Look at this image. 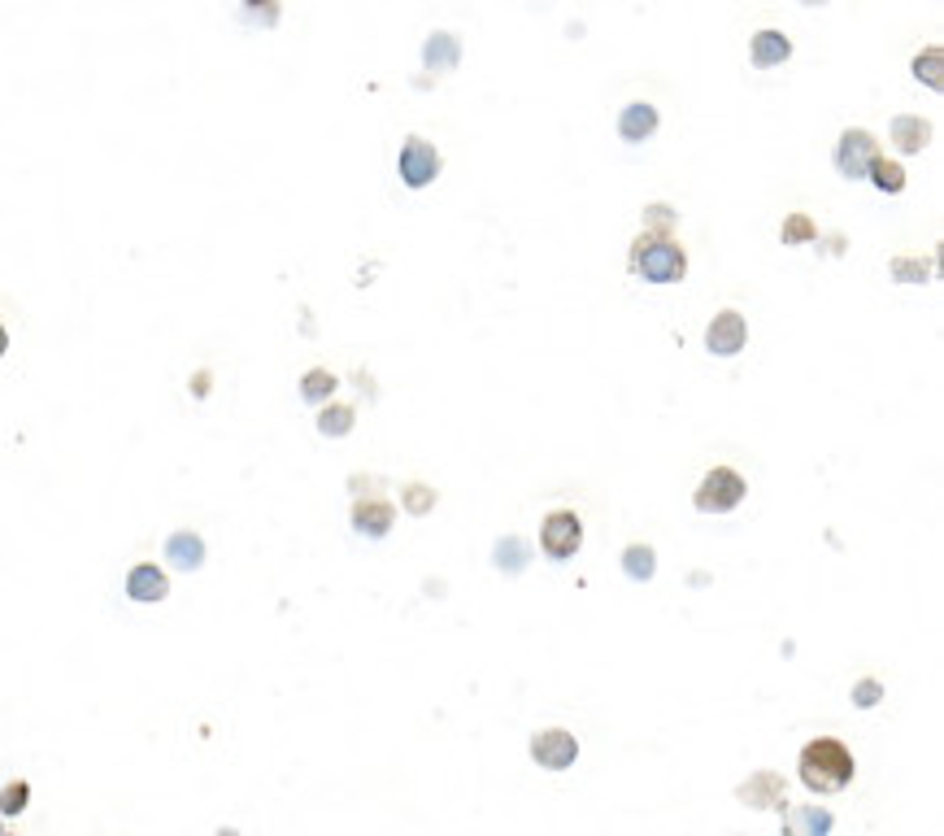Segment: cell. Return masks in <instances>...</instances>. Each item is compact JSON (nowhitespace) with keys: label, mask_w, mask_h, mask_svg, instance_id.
Listing matches in <instances>:
<instances>
[{"label":"cell","mask_w":944,"mask_h":836,"mask_svg":"<svg viewBox=\"0 0 944 836\" xmlns=\"http://www.w3.org/2000/svg\"><path fill=\"white\" fill-rule=\"evenodd\" d=\"M670 227H674V210H670V205H648V210H644V231L670 236Z\"/></svg>","instance_id":"cell-28"},{"label":"cell","mask_w":944,"mask_h":836,"mask_svg":"<svg viewBox=\"0 0 944 836\" xmlns=\"http://www.w3.org/2000/svg\"><path fill=\"white\" fill-rule=\"evenodd\" d=\"M457 57H462V44H457V35H449V31L431 35V39H427V48H422V61H427V70H453V65H457Z\"/></svg>","instance_id":"cell-17"},{"label":"cell","mask_w":944,"mask_h":836,"mask_svg":"<svg viewBox=\"0 0 944 836\" xmlns=\"http://www.w3.org/2000/svg\"><path fill=\"white\" fill-rule=\"evenodd\" d=\"M26 798H31V785H26V780L9 785V789L0 793V815H22V811H26Z\"/></svg>","instance_id":"cell-25"},{"label":"cell","mask_w":944,"mask_h":836,"mask_svg":"<svg viewBox=\"0 0 944 836\" xmlns=\"http://www.w3.org/2000/svg\"><path fill=\"white\" fill-rule=\"evenodd\" d=\"M440 153H435V144H427V140H405V148H401V157H396V170H401V183L405 188H427V183H435V175H440Z\"/></svg>","instance_id":"cell-6"},{"label":"cell","mask_w":944,"mask_h":836,"mask_svg":"<svg viewBox=\"0 0 944 836\" xmlns=\"http://www.w3.org/2000/svg\"><path fill=\"white\" fill-rule=\"evenodd\" d=\"M744 492H749V483H744L740 470H731V466H714V470L701 479L692 505H696L701 514H727V510H736V505L744 501Z\"/></svg>","instance_id":"cell-3"},{"label":"cell","mask_w":944,"mask_h":836,"mask_svg":"<svg viewBox=\"0 0 944 836\" xmlns=\"http://www.w3.org/2000/svg\"><path fill=\"white\" fill-rule=\"evenodd\" d=\"M166 593H170V580H166L153 562L131 566V575H127V597H131V601H162Z\"/></svg>","instance_id":"cell-12"},{"label":"cell","mask_w":944,"mask_h":836,"mask_svg":"<svg viewBox=\"0 0 944 836\" xmlns=\"http://www.w3.org/2000/svg\"><path fill=\"white\" fill-rule=\"evenodd\" d=\"M218 836H236V833H231V828H223V833H218Z\"/></svg>","instance_id":"cell-32"},{"label":"cell","mask_w":944,"mask_h":836,"mask_svg":"<svg viewBox=\"0 0 944 836\" xmlns=\"http://www.w3.org/2000/svg\"><path fill=\"white\" fill-rule=\"evenodd\" d=\"M628 266L644 279V284H679L688 275V253L674 236H661V231H644L635 244H631Z\"/></svg>","instance_id":"cell-2"},{"label":"cell","mask_w":944,"mask_h":836,"mask_svg":"<svg viewBox=\"0 0 944 836\" xmlns=\"http://www.w3.org/2000/svg\"><path fill=\"white\" fill-rule=\"evenodd\" d=\"M797 772H801V785H805L810 793H840V789L853 785L858 763H853V750H849L845 741L818 737V741H810V745L801 750Z\"/></svg>","instance_id":"cell-1"},{"label":"cell","mask_w":944,"mask_h":836,"mask_svg":"<svg viewBox=\"0 0 944 836\" xmlns=\"http://www.w3.org/2000/svg\"><path fill=\"white\" fill-rule=\"evenodd\" d=\"M352 422H357V415H352L348 406H326V410L318 415V431H322V435H348Z\"/></svg>","instance_id":"cell-22"},{"label":"cell","mask_w":944,"mask_h":836,"mask_svg":"<svg viewBox=\"0 0 944 836\" xmlns=\"http://www.w3.org/2000/svg\"><path fill=\"white\" fill-rule=\"evenodd\" d=\"M875 157H880L875 135H871V131H853V127L836 140V153H832V162H836V170H840L845 179H867Z\"/></svg>","instance_id":"cell-5"},{"label":"cell","mask_w":944,"mask_h":836,"mask_svg":"<svg viewBox=\"0 0 944 836\" xmlns=\"http://www.w3.org/2000/svg\"><path fill=\"white\" fill-rule=\"evenodd\" d=\"M623 571H628V580H635V584L653 580V571H657L653 549H648V545H631L628 553H623Z\"/></svg>","instance_id":"cell-21"},{"label":"cell","mask_w":944,"mask_h":836,"mask_svg":"<svg viewBox=\"0 0 944 836\" xmlns=\"http://www.w3.org/2000/svg\"><path fill=\"white\" fill-rule=\"evenodd\" d=\"M166 558H170L175 571H196L205 562V540L196 532H175L166 540Z\"/></svg>","instance_id":"cell-15"},{"label":"cell","mask_w":944,"mask_h":836,"mask_svg":"<svg viewBox=\"0 0 944 836\" xmlns=\"http://www.w3.org/2000/svg\"><path fill=\"white\" fill-rule=\"evenodd\" d=\"M836 828L827 807H784V836H827Z\"/></svg>","instance_id":"cell-10"},{"label":"cell","mask_w":944,"mask_h":836,"mask_svg":"<svg viewBox=\"0 0 944 836\" xmlns=\"http://www.w3.org/2000/svg\"><path fill=\"white\" fill-rule=\"evenodd\" d=\"M653 131H657V105H648V100H631V105H623V114H619V135H623L628 144L648 140Z\"/></svg>","instance_id":"cell-13"},{"label":"cell","mask_w":944,"mask_h":836,"mask_svg":"<svg viewBox=\"0 0 944 836\" xmlns=\"http://www.w3.org/2000/svg\"><path fill=\"white\" fill-rule=\"evenodd\" d=\"M531 759H536L545 772H566V767H575V759H579V741H575V732H566V728H545V732L531 737Z\"/></svg>","instance_id":"cell-7"},{"label":"cell","mask_w":944,"mask_h":836,"mask_svg":"<svg viewBox=\"0 0 944 836\" xmlns=\"http://www.w3.org/2000/svg\"><path fill=\"white\" fill-rule=\"evenodd\" d=\"M335 393V375L331 371H310L306 380H301V397L306 402H326Z\"/></svg>","instance_id":"cell-23"},{"label":"cell","mask_w":944,"mask_h":836,"mask_svg":"<svg viewBox=\"0 0 944 836\" xmlns=\"http://www.w3.org/2000/svg\"><path fill=\"white\" fill-rule=\"evenodd\" d=\"M736 798H740L744 807H753V811H784L788 789H784V776H779V772H753V776L736 789Z\"/></svg>","instance_id":"cell-9"},{"label":"cell","mask_w":944,"mask_h":836,"mask_svg":"<svg viewBox=\"0 0 944 836\" xmlns=\"http://www.w3.org/2000/svg\"><path fill=\"white\" fill-rule=\"evenodd\" d=\"M884 697V689H880V680H858L853 684V706H862V710H871L875 702Z\"/></svg>","instance_id":"cell-29"},{"label":"cell","mask_w":944,"mask_h":836,"mask_svg":"<svg viewBox=\"0 0 944 836\" xmlns=\"http://www.w3.org/2000/svg\"><path fill=\"white\" fill-rule=\"evenodd\" d=\"M941 65H944V52H941V44H932V48H923V52H919V57H915V79H919V83H928V87H936V92H941V83H944Z\"/></svg>","instance_id":"cell-20"},{"label":"cell","mask_w":944,"mask_h":836,"mask_svg":"<svg viewBox=\"0 0 944 836\" xmlns=\"http://www.w3.org/2000/svg\"><path fill=\"white\" fill-rule=\"evenodd\" d=\"M749 57H753V65H784L788 57H792V39L784 35V31H775V26H766V31H757L753 35V48H749Z\"/></svg>","instance_id":"cell-14"},{"label":"cell","mask_w":944,"mask_h":836,"mask_svg":"<svg viewBox=\"0 0 944 836\" xmlns=\"http://www.w3.org/2000/svg\"><path fill=\"white\" fill-rule=\"evenodd\" d=\"M893 275H897L901 284H923V279L932 275V262H919V258H897V262H893Z\"/></svg>","instance_id":"cell-24"},{"label":"cell","mask_w":944,"mask_h":836,"mask_svg":"<svg viewBox=\"0 0 944 836\" xmlns=\"http://www.w3.org/2000/svg\"><path fill=\"white\" fill-rule=\"evenodd\" d=\"M0 836H9V833H0Z\"/></svg>","instance_id":"cell-33"},{"label":"cell","mask_w":944,"mask_h":836,"mask_svg":"<svg viewBox=\"0 0 944 836\" xmlns=\"http://www.w3.org/2000/svg\"><path fill=\"white\" fill-rule=\"evenodd\" d=\"M893 144L901 153H923L932 144V127L923 118H915V114H901V118H893Z\"/></svg>","instance_id":"cell-16"},{"label":"cell","mask_w":944,"mask_h":836,"mask_svg":"<svg viewBox=\"0 0 944 836\" xmlns=\"http://www.w3.org/2000/svg\"><path fill=\"white\" fill-rule=\"evenodd\" d=\"M867 179H871L880 192H888V196H897V192L906 188V170H901V162H888V157H875Z\"/></svg>","instance_id":"cell-18"},{"label":"cell","mask_w":944,"mask_h":836,"mask_svg":"<svg viewBox=\"0 0 944 836\" xmlns=\"http://www.w3.org/2000/svg\"><path fill=\"white\" fill-rule=\"evenodd\" d=\"M810 240H814V223L805 214H792L784 223V244H810Z\"/></svg>","instance_id":"cell-26"},{"label":"cell","mask_w":944,"mask_h":836,"mask_svg":"<svg viewBox=\"0 0 944 836\" xmlns=\"http://www.w3.org/2000/svg\"><path fill=\"white\" fill-rule=\"evenodd\" d=\"M527 540H518V536H510V540H501L497 549H492V562H497V571H510V575H518L523 566H527Z\"/></svg>","instance_id":"cell-19"},{"label":"cell","mask_w":944,"mask_h":836,"mask_svg":"<svg viewBox=\"0 0 944 836\" xmlns=\"http://www.w3.org/2000/svg\"><path fill=\"white\" fill-rule=\"evenodd\" d=\"M396 523V510L387 501H357L352 505V532L357 536H370V540H383Z\"/></svg>","instance_id":"cell-11"},{"label":"cell","mask_w":944,"mask_h":836,"mask_svg":"<svg viewBox=\"0 0 944 836\" xmlns=\"http://www.w3.org/2000/svg\"><path fill=\"white\" fill-rule=\"evenodd\" d=\"M435 505V488H427V483H409L405 488V510L409 514H427Z\"/></svg>","instance_id":"cell-27"},{"label":"cell","mask_w":944,"mask_h":836,"mask_svg":"<svg viewBox=\"0 0 944 836\" xmlns=\"http://www.w3.org/2000/svg\"><path fill=\"white\" fill-rule=\"evenodd\" d=\"M192 393H196V397H205V393H210V375H205V371L192 380Z\"/></svg>","instance_id":"cell-30"},{"label":"cell","mask_w":944,"mask_h":836,"mask_svg":"<svg viewBox=\"0 0 944 836\" xmlns=\"http://www.w3.org/2000/svg\"><path fill=\"white\" fill-rule=\"evenodd\" d=\"M4 349H9V332L0 327V358H4Z\"/></svg>","instance_id":"cell-31"},{"label":"cell","mask_w":944,"mask_h":836,"mask_svg":"<svg viewBox=\"0 0 944 836\" xmlns=\"http://www.w3.org/2000/svg\"><path fill=\"white\" fill-rule=\"evenodd\" d=\"M744 341H749V323H744V314H736V310L714 314V323L705 327V349H709L714 358H736V354L744 349Z\"/></svg>","instance_id":"cell-8"},{"label":"cell","mask_w":944,"mask_h":836,"mask_svg":"<svg viewBox=\"0 0 944 836\" xmlns=\"http://www.w3.org/2000/svg\"><path fill=\"white\" fill-rule=\"evenodd\" d=\"M579 545H584V523H579V514H575V510H553V514L545 518V527H540V549H545L553 562H566V558L579 553Z\"/></svg>","instance_id":"cell-4"}]
</instances>
